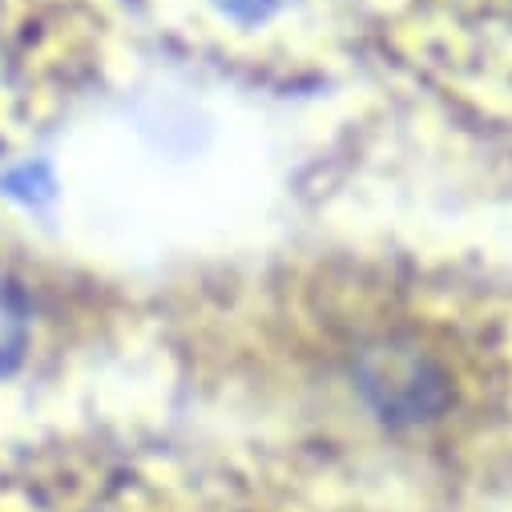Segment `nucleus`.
<instances>
[{"mask_svg":"<svg viewBox=\"0 0 512 512\" xmlns=\"http://www.w3.org/2000/svg\"><path fill=\"white\" fill-rule=\"evenodd\" d=\"M25 343H29L25 303L17 287H9V279H0V375H9L17 367V359L25 355Z\"/></svg>","mask_w":512,"mask_h":512,"instance_id":"1","label":"nucleus"}]
</instances>
